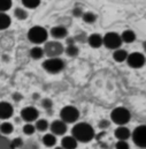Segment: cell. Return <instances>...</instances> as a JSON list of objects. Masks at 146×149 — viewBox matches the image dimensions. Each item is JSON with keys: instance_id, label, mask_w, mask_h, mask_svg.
Returning <instances> with one entry per match:
<instances>
[{"instance_id": "obj_4", "label": "cell", "mask_w": 146, "mask_h": 149, "mask_svg": "<svg viewBox=\"0 0 146 149\" xmlns=\"http://www.w3.org/2000/svg\"><path fill=\"white\" fill-rule=\"evenodd\" d=\"M43 49H44V53L48 58H59V56H61L65 51L63 45L58 40L46 42Z\"/></svg>"}, {"instance_id": "obj_27", "label": "cell", "mask_w": 146, "mask_h": 149, "mask_svg": "<svg viewBox=\"0 0 146 149\" xmlns=\"http://www.w3.org/2000/svg\"><path fill=\"white\" fill-rule=\"evenodd\" d=\"M82 17H83V20H84L85 23H93V22L97 20L96 14H93L92 12H86V13H84Z\"/></svg>"}, {"instance_id": "obj_31", "label": "cell", "mask_w": 146, "mask_h": 149, "mask_svg": "<svg viewBox=\"0 0 146 149\" xmlns=\"http://www.w3.org/2000/svg\"><path fill=\"white\" fill-rule=\"evenodd\" d=\"M115 149H130V146L127 141H117L115 143Z\"/></svg>"}, {"instance_id": "obj_15", "label": "cell", "mask_w": 146, "mask_h": 149, "mask_svg": "<svg viewBox=\"0 0 146 149\" xmlns=\"http://www.w3.org/2000/svg\"><path fill=\"white\" fill-rule=\"evenodd\" d=\"M68 35V30L65 28V27H61V26H56V27H53L51 29V36L55 39H61V38L67 37Z\"/></svg>"}, {"instance_id": "obj_17", "label": "cell", "mask_w": 146, "mask_h": 149, "mask_svg": "<svg viewBox=\"0 0 146 149\" xmlns=\"http://www.w3.org/2000/svg\"><path fill=\"white\" fill-rule=\"evenodd\" d=\"M41 141H43V145H44L45 147L52 148V147H54L55 143H56V136H55L54 134H52V133H47V134H45V135L43 136Z\"/></svg>"}, {"instance_id": "obj_8", "label": "cell", "mask_w": 146, "mask_h": 149, "mask_svg": "<svg viewBox=\"0 0 146 149\" xmlns=\"http://www.w3.org/2000/svg\"><path fill=\"white\" fill-rule=\"evenodd\" d=\"M103 42H104V45L107 47V49H110V50H117L121 47L122 45V38H121V35L116 34V33H107L104 37H103Z\"/></svg>"}, {"instance_id": "obj_5", "label": "cell", "mask_w": 146, "mask_h": 149, "mask_svg": "<svg viewBox=\"0 0 146 149\" xmlns=\"http://www.w3.org/2000/svg\"><path fill=\"white\" fill-rule=\"evenodd\" d=\"M78 118H79V111L73 105L63 107L60 110V119L66 124H74L78 120Z\"/></svg>"}, {"instance_id": "obj_25", "label": "cell", "mask_w": 146, "mask_h": 149, "mask_svg": "<svg viewBox=\"0 0 146 149\" xmlns=\"http://www.w3.org/2000/svg\"><path fill=\"white\" fill-rule=\"evenodd\" d=\"M22 3L24 7L29 9H34L40 5V0H22Z\"/></svg>"}, {"instance_id": "obj_33", "label": "cell", "mask_w": 146, "mask_h": 149, "mask_svg": "<svg viewBox=\"0 0 146 149\" xmlns=\"http://www.w3.org/2000/svg\"><path fill=\"white\" fill-rule=\"evenodd\" d=\"M110 125V120H106V119H103V120H100L99 121V128L100 130H106V128H108Z\"/></svg>"}, {"instance_id": "obj_16", "label": "cell", "mask_w": 146, "mask_h": 149, "mask_svg": "<svg viewBox=\"0 0 146 149\" xmlns=\"http://www.w3.org/2000/svg\"><path fill=\"white\" fill-rule=\"evenodd\" d=\"M87 43L93 49H98L100 47L101 45H104V42H103V36L99 35V34H92L87 37Z\"/></svg>"}, {"instance_id": "obj_26", "label": "cell", "mask_w": 146, "mask_h": 149, "mask_svg": "<svg viewBox=\"0 0 146 149\" xmlns=\"http://www.w3.org/2000/svg\"><path fill=\"white\" fill-rule=\"evenodd\" d=\"M14 15L19 20H25L28 17V12L23 8H16L15 12H14Z\"/></svg>"}, {"instance_id": "obj_38", "label": "cell", "mask_w": 146, "mask_h": 149, "mask_svg": "<svg viewBox=\"0 0 146 149\" xmlns=\"http://www.w3.org/2000/svg\"><path fill=\"white\" fill-rule=\"evenodd\" d=\"M54 149H63V148H62V147L60 146V147H55V148H54Z\"/></svg>"}, {"instance_id": "obj_30", "label": "cell", "mask_w": 146, "mask_h": 149, "mask_svg": "<svg viewBox=\"0 0 146 149\" xmlns=\"http://www.w3.org/2000/svg\"><path fill=\"white\" fill-rule=\"evenodd\" d=\"M41 107L45 109V110H51L52 107H53V102L51 98H44L41 101Z\"/></svg>"}, {"instance_id": "obj_22", "label": "cell", "mask_w": 146, "mask_h": 149, "mask_svg": "<svg viewBox=\"0 0 146 149\" xmlns=\"http://www.w3.org/2000/svg\"><path fill=\"white\" fill-rule=\"evenodd\" d=\"M35 127L39 132H45L47 128H50V124H48V121L46 119H37Z\"/></svg>"}, {"instance_id": "obj_12", "label": "cell", "mask_w": 146, "mask_h": 149, "mask_svg": "<svg viewBox=\"0 0 146 149\" xmlns=\"http://www.w3.org/2000/svg\"><path fill=\"white\" fill-rule=\"evenodd\" d=\"M14 114V108L8 102H0V120L6 121L7 119L12 118Z\"/></svg>"}, {"instance_id": "obj_32", "label": "cell", "mask_w": 146, "mask_h": 149, "mask_svg": "<svg viewBox=\"0 0 146 149\" xmlns=\"http://www.w3.org/2000/svg\"><path fill=\"white\" fill-rule=\"evenodd\" d=\"M22 146H23V140L21 138H16L12 142V147L13 148H21Z\"/></svg>"}, {"instance_id": "obj_7", "label": "cell", "mask_w": 146, "mask_h": 149, "mask_svg": "<svg viewBox=\"0 0 146 149\" xmlns=\"http://www.w3.org/2000/svg\"><path fill=\"white\" fill-rule=\"evenodd\" d=\"M134 143L139 148H146V125L137 126L131 133Z\"/></svg>"}, {"instance_id": "obj_20", "label": "cell", "mask_w": 146, "mask_h": 149, "mask_svg": "<svg viewBox=\"0 0 146 149\" xmlns=\"http://www.w3.org/2000/svg\"><path fill=\"white\" fill-rule=\"evenodd\" d=\"M121 38H122V42L130 44V43H132V42L136 40V34H135L132 30L128 29V30H124V31L122 33Z\"/></svg>"}, {"instance_id": "obj_29", "label": "cell", "mask_w": 146, "mask_h": 149, "mask_svg": "<svg viewBox=\"0 0 146 149\" xmlns=\"http://www.w3.org/2000/svg\"><path fill=\"white\" fill-rule=\"evenodd\" d=\"M12 0H0V12L5 13L6 10L10 9L12 7Z\"/></svg>"}, {"instance_id": "obj_10", "label": "cell", "mask_w": 146, "mask_h": 149, "mask_svg": "<svg viewBox=\"0 0 146 149\" xmlns=\"http://www.w3.org/2000/svg\"><path fill=\"white\" fill-rule=\"evenodd\" d=\"M39 117V111L34 107H25L22 109L21 111V118L22 120H24L25 123H32L36 121Z\"/></svg>"}, {"instance_id": "obj_19", "label": "cell", "mask_w": 146, "mask_h": 149, "mask_svg": "<svg viewBox=\"0 0 146 149\" xmlns=\"http://www.w3.org/2000/svg\"><path fill=\"white\" fill-rule=\"evenodd\" d=\"M12 23V19L8 14L6 13H1L0 12V30H5L7 29Z\"/></svg>"}, {"instance_id": "obj_37", "label": "cell", "mask_w": 146, "mask_h": 149, "mask_svg": "<svg viewBox=\"0 0 146 149\" xmlns=\"http://www.w3.org/2000/svg\"><path fill=\"white\" fill-rule=\"evenodd\" d=\"M143 47H144V51L146 52V40L144 42V43H143Z\"/></svg>"}, {"instance_id": "obj_23", "label": "cell", "mask_w": 146, "mask_h": 149, "mask_svg": "<svg viewBox=\"0 0 146 149\" xmlns=\"http://www.w3.org/2000/svg\"><path fill=\"white\" fill-rule=\"evenodd\" d=\"M44 54H45V53H44V49L40 47V46H34V47L30 50V56H31V58H34V59H36V60L43 58Z\"/></svg>"}, {"instance_id": "obj_11", "label": "cell", "mask_w": 146, "mask_h": 149, "mask_svg": "<svg viewBox=\"0 0 146 149\" xmlns=\"http://www.w3.org/2000/svg\"><path fill=\"white\" fill-rule=\"evenodd\" d=\"M50 130H51V133L54 135H65L68 127L65 121H62L61 119H58V120H53L50 124Z\"/></svg>"}, {"instance_id": "obj_13", "label": "cell", "mask_w": 146, "mask_h": 149, "mask_svg": "<svg viewBox=\"0 0 146 149\" xmlns=\"http://www.w3.org/2000/svg\"><path fill=\"white\" fill-rule=\"evenodd\" d=\"M114 135L117 139V141H127L131 136V132L128 127L125 126H118L114 131Z\"/></svg>"}, {"instance_id": "obj_21", "label": "cell", "mask_w": 146, "mask_h": 149, "mask_svg": "<svg viewBox=\"0 0 146 149\" xmlns=\"http://www.w3.org/2000/svg\"><path fill=\"white\" fill-rule=\"evenodd\" d=\"M13 131H14V125H13L12 123L7 121V120L3 121V123L0 125V132H1L2 134H5V135H9V134H12Z\"/></svg>"}, {"instance_id": "obj_24", "label": "cell", "mask_w": 146, "mask_h": 149, "mask_svg": "<svg viewBox=\"0 0 146 149\" xmlns=\"http://www.w3.org/2000/svg\"><path fill=\"white\" fill-rule=\"evenodd\" d=\"M65 52H66V54L69 56V57H76V56H78L79 50H78V47H77L75 44H69V45H67V47L65 49Z\"/></svg>"}, {"instance_id": "obj_36", "label": "cell", "mask_w": 146, "mask_h": 149, "mask_svg": "<svg viewBox=\"0 0 146 149\" xmlns=\"http://www.w3.org/2000/svg\"><path fill=\"white\" fill-rule=\"evenodd\" d=\"M39 98V94H34V100H38Z\"/></svg>"}, {"instance_id": "obj_6", "label": "cell", "mask_w": 146, "mask_h": 149, "mask_svg": "<svg viewBox=\"0 0 146 149\" xmlns=\"http://www.w3.org/2000/svg\"><path fill=\"white\" fill-rule=\"evenodd\" d=\"M43 68L51 74H58L65 68V61L60 58H48L43 63Z\"/></svg>"}, {"instance_id": "obj_9", "label": "cell", "mask_w": 146, "mask_h": 149, "mask_svg": "<svg viewBox=\"0 0 146 149\" xmlns=\"http://www.w3.org/2000/svg\"><path fill=\"white\" fill-rule=\"evenodd\" d=\"M127 63L132 68H140L145 65V56L140 52L130 53L127 58Z\"/></svg>"}, {"instance_id": "obj_14", "label": "cell", "mask_w": 146, "mask_h": 149, "mask_svg": "<svg viewBox=\"0 0 146 149\" xmlns=\"http://www.w3.org/2000/svg\"><path fill=\"white\" fill-rule=\"evenodd\" d=\"M78 146V141L73 135H65L61 139V147L63 149H76Z\"/></svg>"}, {"instance_id": "obj_35", "label": "cell", "mask_w": 146, "mask_h": 149, "mask_svg": "<svg viewBox=\"0 0 146 149\" xmlns=\"http://www.w3.org/2000/svg\"><path fill=\"white\" fill-rule=\"evenodd\" d=\"M22 98H23L22 94H20V93H14L13 94V100L15 102H20V101H22Z\"/></svg>"}, {"instance_id": "obj_1", "label": "cell", "mask_w": 146, "mask_h": 149, "mask_svg": "<svg viewBox=\"0 0 146 149\" xmlns=\"http://www.w3.org/2000/svg\"><path fill=\"white\" fill-rule=\"evenodd\" d=\"M72 135L78 142H90L94 139L96 133L93 127L87 123H77L72 128Z\"/></svg>"}, {"instance_id": "obj_18", "label": "cell", "mask_w": 146, "mask_h": 149, "mask_svg": "<svg viewBox=\"0 0 146 149\" xmlns=\"http://www.w3.org/2000/svg\"><path fill=\"white\" fill-rule=\"evenodd\" d=\"M128 52L125 50H122V49H117L114 51L113 53V58L116 63H123V61H127V58H128Z\"/></svg>"}, {"instance_id": "obj_34", "label": "cell", "mask_w": 146, "mask_h": 149, "mask_svg": "<svg viewBox=\"0 0 146 149\" xmlns=\"http://www.w3.org/2000/svg\"><path fill=\"white\" fill-rule=\"evenodd\" d=\"M83 14H84V13H83V10H82L81 8H78V7H77V8H74L73 9V15L74 16H76V17L83 16Z\"/></svg>"}, {"instance_id": "obj_28", "label": "cell", "mask_w": 146, "mask_h": 149, "mask_svg": "<svg viewBox=\"0 0 146 149\" xmlns=\"http://www.w3.org/2000/svg\"><path fill=\"white\" fill-rule=\"evenodd\" d=\"M23 133L25 134V135H32V134H35V132H36V127H35V125H32V124H30V123H27L24 126H23Z\"/></svg>"}, {"instance_id": "obj_3", "label": "cell", "mask_w": 146, "mask_h": 149, "mask_svg": "<svg viewBox=\"0 0 146 149\" xmlns=\"http://www.w3.org/2000/svg\"><path fill=\"white\" fill-rule=\"evenodd\" d=\"M48 37V34H47V30L40 26H35V27H31L30 30L28 31V38L31 43L34 44H43V43H46V39Z\"/></svg>"}, {"instance_id": "obj_2", "label": "cell", "mask_w": 146, "mask_h": 149, "mask_svg": "<svg viewBox=\"0 0 146 149\" xmlns=\"http://www.w3.org/2000/svg\"><path fill=\"white\" fill-rule=\"evenodd\" d=\"M110 119L113 123H115L118 126H124L125 124H128L131 119V113L127 108L123 107H118L115 108L113 111L110 112Z\"/></svg>"}]
</instances>
